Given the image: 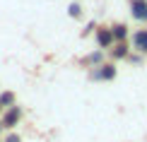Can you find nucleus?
Returning <instances> with one entry per match:
<instances>
[{
	"mask_svg": "<svg viewBox=\"0 0 147 142\" xmlns=\"http://www.w3.org/2000/svg\"><path fill=\"white\" fill-rule=\"evenodd\" d=\"M0 108H3V104H0Z\"/></svg>",
	"mask_w": 147,
	"mask_h": 142,
	"instance_id": "ddd939ff",
	"label": "nucleus"
},
{
	"mask_svg": "<svg viewBox=\"0 0 147 142\" xmlns=\"http://www.w3.org/2000/svg\"><path fill=\"white\" fill-rule=\"evenodd\" d=\"M12 101H15V94H12V92H3V94H0V104H3V106H10Z\"/></svg>",
	"mask_w": 147,
	"mask_h": 142,
	"instance_id": "6e6552de",
	"label": "nucleus"
},
{
	"mask_svg": "<svg viewBox=\"0 0 147 142\" xmlns=\"http://www.w3.org/2000/svg\"><path fill=\"white\" fill-rule=\"evenodd\" d=\"M20 118H22V111L17 106H7V113H5V123H3V125L5 128H12V125H17Z\"/></svg>",
	"mask_w": 147,
	"mask_h": 142,
	"instance_id": "39448f33",
	"label": "nucleus"
},
{
	"mask_svg": "<svg viewBox=\"0 0 147 142\" xmlns=\"http://www.w3.org/2000/svg\"><path fill=\"white\" fill-rule=\"evenodd\" d=\"M113 32H111V27H101V29H96V44H99L101 48H109V46H111L113 44Z\"/></svg>",
	"mask_w": 147,
	"mask_h": 142,
	"instance_id": "f03ea898",
	"label": "nucleus"
},
{
	"mask_svg": "<svg viewBox=\"0 0 147 142\" xmlns=\"http://www.w3.org/2000/svg\"><path fill=\"white\" fill-rule=\"evenodd\" d=\"M92 77H94V79H113V77H116V67H113L111 63L99 65L94 72H92Z\"/></svg>",
	"mask_w": 147,
	"mask_h": 142,
	"instance_id": "7ed1b4c3",
	"label": "nucleus"
},
{
	"mask_svg": "<svg viewBox=\"0 0 147 142\" xmlns=\"http://www.w3.org/2000/svg\"><path fill=\"white\" fill-rule=\"evenodd\" d=\"M111 32H113V39H116V41H125V36H128V27H125V24H113Z\"/></svg>",
	"mask_w": 147,
	"mask_h": 142,
	"instance_id": "423d86ee",
	"label": "nucleus"
},
{
	"mask_svg": "<svg viewBox=\"0 0 147 142\" xmlns=\"http://www.w3.org/2000/svg\"><path fill=\"white\" fill-rule=\"evenodd\" d=\"M7 142H20V135H7Z\"/></svg>",
	"mask_w": 147,
	"mask_h": 142,
	"instance_id": "9b49d317",
	"label": "nucleus"
},
{
	"mask_svg": "<svg viewBox=\"0 0 147 142\" xmlns=\"http://www.w3.org/2000/svg\"><path fill=\"white\" fill-rule=\"evenodd\" d=\"M68 12H70V17H80V15H82V7H80L77 3H72L70 7H68Z\"/></svg>",
	"mask_w": 147,
	"mask_h": 142,
	"instance_id": "1a4fd4ad",
	"label": "nucleus"
},
{
	"mask_svg": "<svg viewBox=\"0 0 147 142\" xmlns=\"http://www.w3.org/2000/svg\"><path fill=\"white\" fill-rule=\"evenodd\" d=\"M99 60H101V53H92L89 58L84 60V63H99Z\"/></svg>",
	"mask_w": 147,
	"mask_h": 142,
	"instance_id": "9d476101",
	"label": "nucleus"
},
{
	"mask_svg": "<svg viewBox=\"0 0 147 142\" xmlns=\"http://www.w3.org/2000/svg\"><path fill=\"white\" fill-rule=\"evenodd\" d=\"M0 130H3V123H0Z\"/></svg>",
	"mask_w": 147,
	"mask_h": 142,
	"instance_id": "f8f14e48",
	"label": "nucleus"
},
{
	"mask_svg": "<svg viewBox=\"0 0 147 142\" xmlns=\"http://www.w3.org/2000/svg\"><path fill=\"white\" fill-rule=\"evenodd\" d=\"M133 48L140 53H147V29H138L133 34Z\"/></svg>",
	"mask_w": 147,
	"mask_h": 142,
	"instance_id": "20e7f679",
	"label": "nucleus"
},
{
	"mask_svg": "<svg viewBox=\"0 0 147 142\" xmlns=\"http://www.w3.org/2000/svg\"><path fill=\"white\" fill-rule=\"evenodd\" d=\"M130 15L138 22H147V0H130Z\"/></svg>",
	"mask_w": 147,
	"mask_h": 142,
	"instance_id": "f257e3e1",
	"label": "nucleus"
},
{
	"mask_svg": "<svg viewBox=\"0 0 147 142\" xmlns=\"http://www.w3.org/2000/svg\"><path fill=\"white\" fill-rule=\"evenodd\" d=\"M128 55V46H125V41H118L113 48V58H125Z\"/></svg>",
	"mask_w": 147,
	"mask_h": 142,
	"instance_id": "0eeeda50",
	"label": "nucleus"
}]
</instances>
